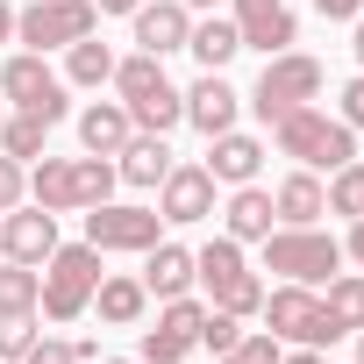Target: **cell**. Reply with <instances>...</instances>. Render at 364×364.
Listing matches in <instances>:
<instances>
[{"label": "cell", "mask_w": 364, "mask_h": 364, "mask_svg": "<svg viewBox=\"0 0 364 364\" xmlns=\"http://www.w3.org/2000/svg\"><path fill=\"white\" fill-rule=\"evenodd\" d=\"M107 86H114V100L129 107V122L150 129V136H171L178 122H186V93L164 79V58H150V50L114 58V79H107Z\"/></svg>", "instance_id": "6da1fadb"}, {"label": "cell", "mask_w": 364, "mask_h": 364, "mask_svg": "<svg viewBox=\"0 0 364 364\" xmlns=\"http://www.w3.org/2000/svg\"><path fill=\"white\" fill-rule=\"evenodd\" d=\"M272 143H279V157H293V164H307V171H343V164L357 157V129H350L343 114H321L314 100L293 107V114H279V122H272Z\"/></svg>", "instance_id": "7a4b0ae2"}, {"label": "cell", "mask_w": 364, "mask_h": 364, "mask_svg": "<svg viewBox=\"0 0 364 364\" xmlns=\"http://www.w3.org/2000/svg\"><path fill=\"white\" fill-rule=\"evenodd\" d=\"M193 279L208 286V307H229V314H243V321L264 307V279L243 264V243H236V236L200 243V250H193Z\"/></svg>", "instance_id": "3957f363"}, {"label": "cell", "mask_w": 364, "mask_h": 364, "mask_svg": "<svg viewBox=\"0 0 364 364\" xmlns=\"http://www.w3.org/2000/svg\"><path fill=\"white\" fill-rule=\"evenodd\" d=\"M93 286H100V250L93 243H58L43 257V300H36V314L43 321H79L93 307Z\"/></svg>", "instance_id": "277c9868"}, {"label": "cell", "mask_w": 364, "mask_h": 364, "mask_svg": "<svg viewBox=\"0 0 364 364\" xmlns=\"http://www.w3.org/2000/svg\"><path fill=\"white\" fill-rule=\"evenodd\" d=\"M321 86H328L321 58H307V50H279V58H264V72H257V86H250V107H257V122L272 129L279 114L321 100Z\"/></svg>", "instance_id": "5b68a950"}, {"label": "cell", "mask_w": 364, "mask_h": 364, "mask_svg": "<svg viewBox=\"0 0 364 364\" xmlns=\"http://www.w3.org/2000/svg\"><path fill=\"white\" fill-rule=\"evenodd\" d=\"M264 272L293 279V286H328L343 272V243L314 222V229H272L264 236Z\"/></svg>", "instance_id": "8992f818"}, {"label": "cell", "mask_w": 364, "mask_h": 364, "mask_svg": "<svg viewBox=\"0 0 364 364\" xmlns=\"http://www.w3.org/2000/svg\"><path fill=\"white\" fill-rule=\"evenodd\" d=\"M264 328L279 336V343H307V350H328L336 343V328H328V314H321V286H293V279H279V286H264Z\"/></svg>", "instance_id": "52a82bcc"}, {"label": "cell", "mask_w": 364, "mask_h": 364, "mask_svg": "<svg viewBox=\"0 0 364 364\" xmlns=\"http://www.w3.org/2000/svg\"><path fill=\"white\" fill-rule=\"evenodd\" d=\"M93 29H100L93 0H29V8H15V43L22 50H72Z\"/></svg>", "instance_id": "ba28073f"}, {"label": "cell", "mask_w": 364, "mask_h": 364, "mask_svg": "<svg viewBox=\"0 0 364 364\" xmlns=\"http://www.w3.org/2000/svg\"><path fill=\"white\" fill-rule=\"evenodd\" d=\"M65 93H72V86L50 72V58H43V50H15L8 65H0V100H8V107H29V114H43L50 129H58V122H65V107H72Z\"/></svg>", "instance_id": "9c48e42d"}, {"label": "cell", "mask_w": 364, "mask_h": 364, "mask_svg": "<svg viewBox=\"0 0 364 364\" xmlns=\"http://www.w3.org/2000/svg\"><path fill=\"white\" fill-rule=\"evenodd\" d=\"M164 229V215L157 208H129V200H100V208H86V243L107 257V250H150V243H164L157 236Z\"/></svg>", "instance_id": "30bf717a"}, {"label": "cell", "mask_w": 364, "mask_h": 364, "mask_svg": "<svg viewBox=\"0 0 364 364\" xmlns=\"http://www.w3.org/2000/svg\"><path fill=\"white\" fill-rule=\"evenodd\" d=\"M200 321H208V300L178 293V300H157V328H143V357L150 364H178L200 350Z\"/></svg>", "instance_id": "8fae6325"}, {"label": "cell", "mask_w": 364, "mask_h": 364, "mask_svg": "<svg viewBox=\"0 0 364 364\" xmlns=\"http://www.w3.org/2000/svg\"><path fill=\"white\" fill-rule=\"evenodd\" d=\"M157 215H164L171 229L208 222V215H215V171H208V164H171L164 186H157Z\"/></svg>", "instance_id": "7c38bea8"}, {"label": "cell", "mask_w": 364, "mask_h": 364, "mask_svg": "<svg viewBox=\"0 0 364 364\" xmlns=\"http://www.w3.org/2000/svg\"><path fill=\"white\" fill-rule=\"evenodd\" d=\"M50 250H58V215H50V208L22 200V208L0 215V257H8V264H36V272H43Z\"/></svg>", "instance_id": "4fadbf2b"}, {"label": "cell", "mask_w": 364, "mask_h": 364, "mask_svg": "<svg viewBox=\"0 0 364 364\" xmlns=\"http://www.w3.org/2000/svg\"><path fill=\"white\" fill-rule=\"evenodd\" d=\"M229 8H236V36H243V50L279 58V50L300 43V22H293L286 0H229Z\"/></svg>", "instance_id": "5bb4252c"}, {"label": "cell", "mask_w": 364, "mask_h": 364, "mask_svg": "<svg viewBox=\"0 0 364 364\" xmlns=\"http://www.w3.org/2000/svg\"><path fill=\"white\" fill-rule=\"evenodd\" d=\"M136 50H150V58H171V50H186V36H193V8L186 0H136Z\"/></svg>", "instance_id": "9a60e30c"}, {"label": "cell", "mask_w": 364, "mask_h": 364, "mask_svg": "<svg viewBox=\"0 0 364 364\" xmlns=\"http://www.w3.org/2000/svg\"><path fill=\"white\" fill-rule=\"evenodd\" d=\"M272 208H279V229H314L328 215V186H321V171L293 164L279 186H272Z\"/></svg>", "instance_id": "2e32d148"}, {"label": "cell", "mask_w": 364, "mask_h": 364, "mask_svg": "<svg viewBox=\"0 0 364 364\" xmlns=\"http://www.w3.org/2000/svg\"><path fill=\"white\" fill-rule=\"evenodd\" d=\"M236 114H243V93H236L222 72H200V79L186 86V122H193L200 136H222V129H236Z\"/></svg>", "instance_id": "e0dca14e"}, {"label": "cell", "mask_w": 364, "mask_h": 364, "mask_svg": "<svg viewBox=\"0 0 364 364\" xmlns=\"http://www.w3.org/2000/svg\"><path fill=\"white\" fill-rule=\"evenodd\" d=\"M279 229V208H272V186H229V208H222V236H236V243H264Z\"/></svg>", "instance_id": "ac0fdd59"}, {"label": "cell", "mask_w": 364, "mask_h": 364, "mask_svg": "<svg viewBox=\"0 0 364 364\" xmlns=\"http://www.w3.org/2000/svg\"><path fill=\"white\" fill-rule=\"evenodd\" d=\"M208 171H215V186H250L264 171V143L243 129H222V136H208Z\"/></svg>", "instance_id": "d6986e66"}, {"label": "cell", "mask_w": 364, "mask_h": 364, "mask_svg": "<svg viewBox=\"0 0 364 364\" xmlns=\"http://www.w3.org/2000/svg\"><path fill=\"white\" fill-rule=\"evenodd\" d=\"M193 250L186 243H150L143 250V293L150 300H178V293H193Z\"/></svg>", "instance_id": "ffe728a7"}, {"label": "cell", "mask_w": 364, "mask_h": 364, "mask_svg": "<svg viewBox=\"0 0 364 364\" xmlns=\"http://www.w3.org/2000/svg\"><path fill=\"white\" fill-rule=\"evenodd\" d=\"M29 200L36 208H50V215H79V157H36V171H29Z\"/></svg>", "instance_id": "44dd1931"}, {"label": "cell", "mask_w": 364, "mask_h": 364, "mask_svg": "<svg viewBox=\"0 0 364 364\" xmlns=\"http://www.w3.org/2000/svg\"><path fill=\"white\" fill-rule=\"evenodd\" d=\"M93 307H100V321H107V328H143V314H150V293H143V279H129V272H100V286H93Z\"/></svg>", "instance_id": "7402d4cb"}, {"label": "cell", "mask_w": 364, "mask_h": 364, "mask_svg": "<svg viewBox=\"0 0 364 364\" xmlns=\"http://www.w3.org/2000/svg\"><path fill=\"white\" fill-rule=\"evenodd\" d=\"M171 164H178V157H171V143H164V136H150V129H136V136L122 143V157H114V171L129 178V186H150V193L164 186V171H171Z\"/></svg>", "instance_id": "603a6c76"}, {"label": "cell", "mask_w": 364, "mask_h": 364, "mask_svg": "<svg viewBox=\"0 0 364 364\" xmlns=\"http://www.w3.org/2000/svg\"><path fill=\"white\" fill-rule=\"evenodd\" d=\"M129 136H136V122H129L122 100H93V107L79 114V143H86V157H122Z\"/></svg>", "instance_id": "cb8c5ba5"}, {"label": "cell", "mask_w": 364, "mask_h": 364, "mask_svg": "<svg viewBox=\"0 0 364 364\" xmlns=\"http://www.w3.org/2000/svg\"><path fill=\"white\" fill-rule=\"evenodd\" d=\"M186 50L200 58V72H229V58L243 50L236 15H200V22H193V36H186Z\"/></svg>", "instance_id": "d4e9b609"}, {"label": "cell", "mask_w": 364, "mask_h": 364, "mask_svg": "<svg viewBox=\"0 0 364 364\" xmlns=\"http://www.w3.org/2000/svg\"><path fill=\"white\" fill-rule=\"evenodd\" d=\"M321 314H328L336 343L357 336V328H364V272H336V279L321 286Z\"/></svg>", "instance_id": "484cf974"}, {"label": "cell", "mask_w": 364, "mask_h": 364, "mask_svg": "<svg viewBox=\"0 0 364 364\" xmlns=\"http://www.w3.org/2000/svg\"><path fill=\"white\" fill-rule=\"evenodd\" d=\"M107 79H114V50H107V43H100V29H93V36H79V43L65 50V86L100 93Z\"/></svg>", "instance_id": "4316f807"}, {"label": "cell", "mask_w": 364, "mask_h": 364, "mask_svg": "<svg viewBox=\"0 0 364 364\" xmlns=\"http://www.w3.org/2000/svg\"><path fill=\"white\" fill-rule=\"evenodd\" d=\"M0 150H8L15 164H36V157L50 150V122H43V114H29V107L0 114Z\"/></svg>", "instance_id": "83f0119b"}, {"label": "cell", "mask_w": 364, "mask_h": 364, "mask_svg": "<svg viewBox=\"0 0 364 364\" xmlns=\"http://www.w3.org/2000/svg\"><path fill=\"white\" fill-rule=\"evenodd\" d=\"M36 300H43V272L36 264H0V321L36 314Z\"/></svg>", "instance_id": "f1b7e54d"}, {"label": "cell", "mask_w": 364, "mask_h": 364, "mask_svg": "<svg viewBox=\"0 0 364 364\" xmlns=\"http://www.w3.org/2000/svg\"><path fill=\"white\" fill-rule=\"evenodd\" d=\"M328 215H343V222L364 215V157H350L343 171H328Z\"/></svg>", "instance_id": "f546056e"}, {"label": "cell", "mask_w": 364, "mask_h": 364, "mask_svg": "<svg viewBox=\"0 0 364 364\" xmlns=\"http://www.w3.org/2000/svg\"><path fill=\"white\" fill-rule=\"evenodd\" d=\"M243 343V314H229V307H208V321H200V350L208 357H229Z\"/></svg>", "instance_id": "4dcf8cb0"}, {"label": "cell", "mask_w": 364, "mask_h": 364, "mask_svg": "<svg viewBox=\"0 0 364 364\" xmlns=\"http://www.w3.org/2000/svg\"><path fill=\"white\" fill-rule=\"evenodd\" d=\"M114 157H79V208H100L107 193H114Z\"/></svg>", "instance_id": "1f68e13d"}, {"label": "cell", "mask_w": 364, "mask_h": 364, "mask_svg": "<svg viewBox=\"0 0 364 364\" xmlns=\"http://www.w3.org/2000/svg\"><path fill=\"white\" fill-rule=\"evenodd\" d=\"M36 314H8V321H0V364H22L29 350H36Z\"/></svg>", "instance_id": "d6a6232c"}, {"label": "cell", "mask_w": 364, "mask_h": 364, "mask_svg": "<svg viewBox=\"0 0 364 364\" xmlns=\"http://www.w3.org/2000/svg\"><path fill=\"white\" fill-rule=\"evenodd\" d=\"M236 357H243V364H279V357H286V343H279L272 328H243V343H236Z\"/></svg>", "instance_id": "836d02e7"}, {"label": "cell", "mask_w": 364, "mask_h": 364, "mask_svg": "<svg viewBox=\"0 0 364 364\" xmlns=\"http://www.w3.org/2000/svg\"><path fill=\"white\" fill-rule=\"evenodd\" d=\"M29 200V171L8 157V150H0V215H8V208H22Z\"/></svg>", "instance_id": "e575fe53"}, {"label": "cell", "mask_w": 364, "mask_h": 364, "mask_svg": "<svg viewBox=\"0 0 364 364\" xmlns=\"http://www.w3.org/2000/svg\"><path fill=\"white\" fill-rule=\"evenodd\" d=\"M336 114H343L350 129H364V72H357V79L343 86V107H336Z\"/></svg>", "instance_id": "d590c367"}, {"label": "cell", "mask_w": 364, "mask_h": 364, "mask_svg": "<svg viewBox=\"0 0 364 364\" xmlns=\"http://www.w3.org/2000/svg\"><path fill=\"white\" fill-rule=\"evenodd\" d=\"M314 15H321V22H357L364 0H314Z\"/></svg>", "instance_id": "8d00e7d4"}, {"label": "cell", "mask_w": 364, "mask_h": 364, "mask_svg": "<svg viewBox=\"0 0 364 364\" xmlns=\"http://www.w3.org/2000/svg\"><path fill=\"white\" fill-rule=\"evenodd\" d=\"M343 257H350V264H357V272H364V215H357V222H350V243H343Z\"/></svg>", "instance_id": "74e56055"}, {"label": "cell", "mask_w": 364, "mask_h": 364, "mask_svg": "<svg viewBox=\"0 0 364 364\" xmlns=\"http://www.w3.org/2000/svg\"><path fill=\"white\" fill-rule=\"evenodd\" d=\"M279 364H328V357H321V350H307V343H286V357H279Z\"/></svg>", "instance_id": "f35d334b"}, {"label": "cell", "mask_w": 364, "mask_h": 364, "mask_svg": "<svg viewBox=\"0 0 364 364\" xmlns=\"http://www.w3.org/2000/svg\"><path fill=\"white\" fill-rule=\"evenodd\" d=\"M0 43H15V8L0 0Z\"/></svg>", "instance_id": "ab89813d"}, {"label": "cell", "mask_w": 364, "mask_h": 364, "mask_svg": "<svg viewBox=\"0 0 364 364\" xmlns=\"http://www.w3.org/2000/svg\"><path fill=\"white\" fill-rule=\"evenodd\" d=\"M100 15H136V0H93Z\"/></svg>", "instance_id": "60d3db41"}, {"label": "cell", "mask_w": 364, "mask_h": 364, "mask_svg": "<svg viewBox=\"0 0 364 364\" xmlns=\"http://www.w3.org/2000/svg\"><path fill=\"white\" fill-rule=\"evenodd\" d=\"M350 29H357V36H350V50H357V72H364V15H357Z\"/></svg>", "instance_id": "b9f144b4"}, {"label": "cell", "mask_w": 364, "mask_h": 364, "mask_svg": "<svg viewBox=\"0 0 364 364\" xmlns=\"http://www.w3.org/2000/svg\"><path fill=\"white\" fill-rule=\"evenodd\" d=\"M186 8H193V15H222V0H186Z\"/></svg>", "instance_id": "7bdbcfd3"}, {"label": "cell", "mask_w": 364, "mask_h": 364, "mask_svg": "<svg viewBox=\"0 0 364 364\" xmlns=\"http://www.w3.org/2000/svg\"><path fill=\"white\" fill-rule=\"evenodd\" d=\"M100 364H150V357H100Z\"/></svg>", "instance_id": "ee69618b"}, {"label": "cell", "mask_w": 364, "mask_h": 364, "mask_svg": "<svg viewBox=\"0 0 364 364\" xmlns=\"http://www.w3.org/2000/svg\"><path fill=\"white\" fill-rule=\"evenodd\" d=\"M215 364H243V357H236V350H229V357H215Z\"/></svg>", "instance_id": "f6af8a7d"}, {"label": "cell", "mask_w": 364, "mask_h": 364, "mask_svg": "<svg viewBox=\"0 0 364 364\" xmlns=\"http://www.w3.org/2000/svg\"><path fill=\"white\" fill-rule=\"evenodd\" d=\"M357 364H364V328H357Z\"/></svg>", "instance_id": "bcb514c9"}, {"label": "cell", "mask_w": 364, "mask_h": 364, "mask_svg": "<svg viewBox=\"0 0 364 364\" xmlns=\"http://www.w3.org/2000/svg\"><path fill=\"white\" fill-rule=\"evenodd\" d=\"M0 114H8V100H0Z\"/></svg>", "instance_id": "7dc6e473"}]
</instances>
